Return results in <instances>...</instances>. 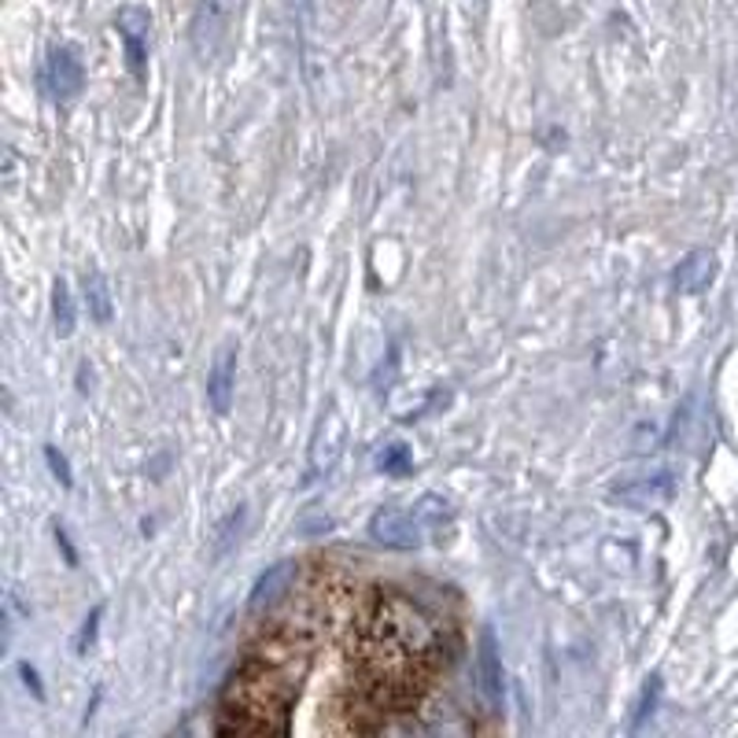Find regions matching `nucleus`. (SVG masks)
Segmentation results:
<instances>
[{"instance_id":"0eeeda50","label":"nucleus","mask_w":738,"mask_h":738,"mask_svg":"<svg viewBox=\"0 0 738 738\" xmlns=\"http://www.w3.org/2000/svg\"><path fill=\"white\" fill-rule=\"evenodd\" d=\"M675 491V480L669 469L661 473H650V477H639V480H628V484H616V488L610 491V499L616 502V507H657V502L672 499Z\"/></svg>"},{"instance_id":"20e7f679","label":"nucleus","mask_w":738,"mask_h":738,"mask_svg":"<svg viewBox=\"0 0 738 738\" xmlns=\"http://www.w3.org/2000/svg\"><path fill=\"white\" fill-rule=\"evenodd\" d=\"M477 672H480V694L491 709H502L507 702V680H502V657H499V639L491 628H480L477 639Z\"/></svg>"},{"instance_id":"f03ea898","label":"nucleus","mask_w":738,"mask_h":738,"mask_svg":"<svg viewBox=\"0 0 738 738\" xmlns=\"http://www.w3.org/2000/svg\"><path fill=\"white\" fill-rule=\"evenodd\" d=\"M370 535L391 550H418L421 547V521L413 518V510L384 507L370 518Z\"/></svg>"},{"instance_id":"9d476101","label":"nucleus","mask_w":738,"mask_h":738,"mask_svg":"<svg viewBox=\"0 0 738 738\" xmlns=\"http://www.w3.org/2000/svg\"><path fill=\"white\" fill-rule=\"evenodd\" d=\"M82 288H86V303H89V315H93V321H96V326H107V321H111V288H107V277L100 274V270H86Z\"/></svg>"},{"instance_id":"f3484780","label":"nucleus","mask_w":738,"mask_h":738,"mask_svg":"<svg viewBox=\"0 0 738 738\" xmlns=\"http://www.w3.org/2000/svg\"><path fill=\"white\" fill-rule=\"evenodd\" d=\"M19 675H23V683L34 691V697H45V686H42V680H37V669L34 665H26V661H19Z\"/></svg>"},{"instance_id":"a211bd4d","label":"nucleus","mask_w":738,"mask_h":738,"mask_svg":"<svg viewBox=\"0 0 738 738\" xmlns=\"http://www.w3.org/2000/svg\"><path fill=\"white\" fill-rule=\"evenodd\" d=\"M56 547L64 550L67 565H78V550L70 547V540H67V529H64V524H56Z\"/></svg>"},{"instance_id":"ddd939ff","label":"nucleus","mask_w":738,"mask_h":738,"mask_svg":"<svg viewBox=\"0 0 738 738\" xmlns=\"http://www.w3.org/2000/svg\"><path fill=\"white\" fill-rule=\"evenodd\" d=\"M657 694H661V680H657V675H650V683L643 686V697H639V705H635V720H632V731H639V727L646 724V716L654 713V705H657Z\"/></svg>"},{"instance_id":"6e6552de","label":"nucleus","mask_w":738,"mask_h":738,"mask_svg":"<svg viewBox=\"0 0 738 738\" xmlns=\"http://www.w3.org/2000/svg\"><path fill=\"white\" fill-rule=\"evenodd\" d=\"M48 86H53L56 100H75L86 86V70L78 59V48L59 45L48 53Z\"/></svg>"},{"instance_id":"dca6fc26","label":"nucleus","mask_w":738,"mask_h":738,"mask_svg":"<svg viewBox=\"0 0 738 738\" xmlns=\"http://www.w3.org/2000/svg\"><path fill=\"white\" fill-rule=\"evenodd\" d=\"M45 462H48V469H53V477L64 484V488H70L75 484V477H70V465H67V458L59 454L56 447H45Z\"/></svg>"},{"instance_id":"9b49d317","label":"nucleus","mask_w":738,"mask_h":738,"mask_svg":"<svg viewBox=\"0 0 738 738\" xmlns=\"http://www.w3.org/2000/svg\"><path fill=\"white\" fill-rule=\"evenodd\" d=\"M53 321H56V337H70L75 332V296H70L67 281H56L53 285Z\"/></svg>"},{"instance_id":"4468645a","label":"nucleus","mask_w":738,"mask_h":738,"mask_svg":"<svg viewBox=\"0 0 738 738\" xmlns=\"http://www.w3.org/2000/svg\"><path fill=\"white\" fill-rule=\"evenodd\" d=\"M100 616H104V605H96V610L86 616L82 632H78V643H75V650H78V654H89V646H93L96 628H100Z\"/></svg>"},{"instance_id":"1a4fd4ad","label":"nucleus","mask_w":738,"mask_h":738,"mask_svg":"<svg viewBox=\"0 0 738 738\" xmlns=\"http://www.w3.org/2000/svg\"><path fill=\"white\" fill-rule=\"evenodd\" d=\"M713 281H716V256L705 248L691 251V256L680 262V270H675V288H680L683 296H702Z\"/></svg>"},{"instance_id":"39448f33","label":"nucleus","mask_w":738,"mask_h":738,"mask_svg":"<svg viewBox=\"0 0 738 738\" xmlns=\"http://www.w3.org/2000/svg\"><path fill=\"white\" fill-rule=\"evenodd\" d=\"M115 26H118V37H123V45H126L129 70H134V78L140 82V78H145V59H148L151 15L145 12V8H123L115 19Z\"/></svg>"},{"instance_id":"2eb2a0df","label":"nucleus","mask_w":738,"mask_h":738,"mask_svg":"<svg viewBox=\"0 0 738 738\" xmlns=\"http://www.w3.org/2000/svg\"><path fill=\"white\" fill-rule=\"evenodd\" d=\"M240 521H245V507L232 510L229 518H226V524H222V529H218V532H222V540L215 543V554H226V550H229L232 535H240Z\"/></svg>"},{"instance_id":"7ed1b4c3","label":"nucleus","mask_w":738,"mask_h":738,"mask_svg":"<svg viewBox=\"0 0 738 738\" xmlns=\"http://www.w3.org/2000/svg\"><path fill=\"white\" fill-rule=\"evenodd\" d=\"M296 580H299V565L292 561V558L277 561V565H270V569L259 576L256 588H251L248 616H262V613L274 610V605H281V602L288 599V591L296 588Z\"/></svg>"},{"instance_id":"f8f14e48","label":"nucleus","mask_w":738,"mask_h":738,"mask_svg":"<svg viewBox=\"0 0 738 738\" xmlns=\"http://www.w3.org/2000/svg\"><path fill=\"white\" fill-rule=\"evenodd\" d=\"M377 469L391 473V477H407L413 469V454L407 443H384V451L377 454Z\"/></svg>"},{"instance_id":"f257e3e1","label":"nucleus","mask_w":738,"mask_h":738,"mask_svg":"<svg viewBox=\"0 0 738 738\" xmlns=\"http://www.w3.org/2000/svg\"><path fill=\"white\" fill-rule=\"evenodd\" d=\"M237 8H240V0H196L189 42H192V53H196L200 64H215L222 56V48L229 42L232 19H237Z\"/></svg>"},{"instance_id":"423d86ee","label":"nucleus","mask_w":738,"mask_h":738,"mask_svg":"<svg viewBox=\"0 0 738 738\" xmlns=\"http://www.w3.org/2000/svg\"><path fill=\"white\" fill-rule=\"evenodd\" d=\"M232 391H237V343H222L215 362H211V373H207L211 410L226 418L232 407Z\"/></svg>"}]
</instances>
